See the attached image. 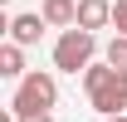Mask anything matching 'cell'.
<instances>
[{
    "instance_id": "1",
    "label": "cell",
    "mask_w": 127,
    "mask_h": 122,
    "mask_svg": "<svg viewBox=\"0 0 127 122\" xmlns=\"http://www.w3.org/2000/svg\"><path fill=\"white\" fill-rule=\"evenodd\" d=\"M54 103H59V83H54V73H44V68H30V73L15 83V93H10V112H15V117L49 112Z\"/></svg>"
},
{
    "instance_id": "2",
    "label": "cell",
    "mask_w": 127,
    "mask_h": 122,
    "mask_svg": "<svg viewBox=\"0 0 127 122\" xmlns=\"http://www.w3.org/2000/svg\"><path fill=\"white\" fill-rule=\"evenodd\" d=\"M93 54H98V34L83 30V25H73V30H64L54 39V68L59 73H83L93 63Z\"/></svg>"
},
{
    "instance_id": "3",
    "label": "cell",
    "mask_w": 127,
    "mask_h": 122,
    "mask_svg": "<svg viewBox=\"0 0 127 122\" xmlns=\"http://www.w3.org/2000/svg\"><path fill=\"white\" fill-rule=\"evenodd\" d=\"M88 103H93V112H103V117L127 112V68H112V73L88 93Z\"/></svg>"
},
{
    "instance_id": "4",
    "label": "cell",
    "mask_w": 127,
    "mask_h": 122,
    "mask_svg": "<svg viewBox=\"0 0 127 122\" xmlns=\"http://www.w3.org/2000/svg\"><path fill=\"white\" fill-rule=\"evenodd\" d=\"M39 15L49 20V30H73L78 25V0H44Z\"/></svg>"
},
{
    "instance_id": "5",
    "label": "cell",
    "mask_w": 127,
    "mask_h": 122,
    "mask_svg": "<svg viewBox=\"0 0 127 122\" xmlns=\"http://www.w3.org/2000/svg\"><path fill=\"white\" fill-rule=\"evenodd\" d=\"M78 25L83 30H108L112 25V0H78Z\"/></svg>"
},
{
    "instance_id": "6",
    "label": "cell",
    "mask_w": 127,
    "mask_h": 122,
    "mask_svg": "<svg viewBox=\"0 0 127 122\" xmlns=\"http://www.w3.org/2000/svg\"><path fill=\"white\" fill-rule=\"evenodd\" d=\"M5 30H10V39H15V44H39V34L49 30V20H44V15H15Z\"/></svg>"
},
{
    "instance_id": "7",
    "label": "cell",
    "mask_w": 127,
    "mask_h": 122,
    "mask_svg": "<svg viewBox=\"0 0 127 122\" xmlns=\"http://www.w3.org/2000/svg\"><path fill=\"white\" fill-rule=\"evenodd\" d=\"M0 73L15 78V83L30 73V68H25V44H15V39H5V44H0Z\"/></svg>"
},
{
    "instance_id": "8",
    "label": "cell",
    "mask_w": 127,
    "mask_h": 122,
    "mask_svg": "<svg viewBox=\"0 0 127 122\" xmlns=\"http://www.w3.org/2000/svg\"><path fill=\"white\" fill-rule=\"evenodd\" d=\"M103 59H108L112 68H127V34H112L108 49H103Z\"/></svg>"
},
{
    "instance_id": "9",
    "label": "cell",
    "mask_w": 127,
    "mask_h": 122,
    "mask_svg": "<svg viewBox=\"0 0 127 122\" xmlns=\"http://www.w3.org/2000/svg\"><path fill=\"white\" fill-rule=\"evenodd\" d=\"M112 30L127 34V0H112Z\"/></svg>"
},
{
    "instance_id": "10",
    "label": "cell",
    "mask_w": 127,
    "mask_h": 122,
    "mask_svg": "<svg viewBox=\"0 0 127 122\" xmlns=\"http://www.w3.org/2000/svg\"><path fill=\"white\" fill-rule=\"evenodd\" d=\"M20 122H54L49 112H30V117H20Z\"/></svg>"
},
{
    "instance_id": "11",
    "label": "cell",
    "mask_w": 127,
    "mask_h": 122,
    "mask_svg": "<svg viewBox=\"0 0 127 122\" xmlns=\"http://www.w3.org/2000/svg\"><path fill=\"white\" fill-rule=\"evenodd\" d=\"M103 122H127V112H112V117H103Z\"/></svg>"
},
{
    "instance_id": "12",
    "label": "cell",
    "mask_w": 127,
    "mask_h": 122,
    "mask_svg": "<svg viewBox=\"0 0 127 122\" xmlns=\"http://www.w3.org/2000/svg\"><path fill=\"white\" fill-rule=\"evenodd\" d=\"M0 5H10V0H0Z\"/></svg>"
}]
</instances>
